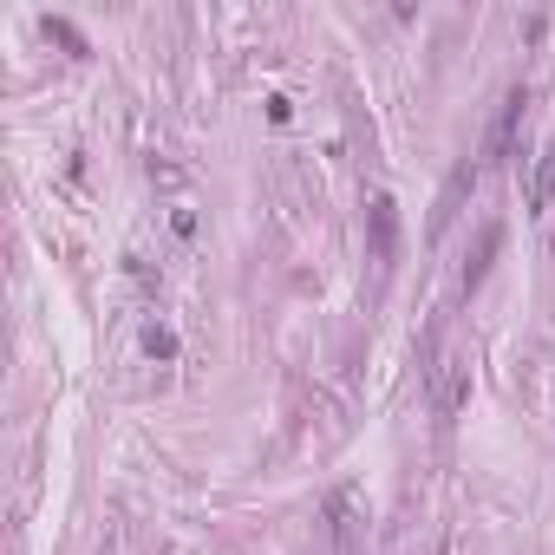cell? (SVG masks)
<instances>
[{"mask_svg": "<svg viewBox=\"0 0 555 555\" xmlns=\"http://www.w3.org/2000/svg\"><path fill=\"white\" fill-rule=\"evenodd\" d=\"M144 353L151 360H177V334L170 327H144Z\"/></svg>", "mask_w": 555, "mask_h": 555, "instance_id": "7", "label": "cell"}, {"mask_svg": "<svg viewBox=\"0 0 555 555\" xmlns=\"http://www.w3.org/2000/svg\"><path fill=\"white\" fill-rule=\"evenodd\" d=\"M496 248H503V229L490 222V229L477 235V255L464 261V295H470V288H483V274H490V261H496Z\"/></svg>", "mask_w": 555, "mask_h": 555, "instance_id": "5", "label": "cell"}, {"mask_svg": "<svg viewBox=\"0 0 555 555\" xmlns=\"http://www.w3.org/2000/svg\"><path fill=\"white\" fill-rule=\"evenodd\" d=\"M366 222H373V261H379V274H386V268L399 261V209H392V196H373Z\"/></svg>", "mask_w": 555, "mask_h": 555, "instance_id": "4", "label": "cell"}, {"mask_svg": "<svg viewBox=\"0 0 555 555\" xmlns=\"http://www.w3.org/2000/svg\"><path fill=\"white\" fill-rule=\"evenodd\" d=\"M464 399H470V366H464L457 353H438V360H431V412H438V418H457Z\"/></svg>", "mask_w": 555, "mask_h": 555, "instance_id": "2", "label": "cell"}, {"mask_svg": "<svg viewBox=\"0 0 555 555\" xmlns=\"http://www.w3.org/2000/svg\"><path fill=\"white\" fill-rule=\"evenodd\" d=\"M522 112H529V92L516 86V92H503V105H496V118H490V131H483V151H477V170H490V164H503L509 151H516V131H522Z\"/></svg>", "mask_w": 555, "mask_h": 555, "instance_id": "1", "label": "cell"}, {"mask_svg": "<svg viewBox=\"0 0 555 555\" xmlns=\"http://www.w3.org/2000/svg\"><path fill=\"white\" fill-rule=\"evenodd\" d=\"M47 40H60L73 60H86V53H92V47H86V34H79L73 21H60V14H47Z\"/></svg>", "mask_w": 555, "mask_h": 555, "instance_id": "6", "label": "cell"}, {"mask_svg": "<svg viewBox=\"0 0 555 555\" xmlns=\"http://www.w3.org/2000/svg\"><path fill=\"white\" fill-rule=\"evenodd\" d=\"M522 209L542 222L555 209V144H535L529 151V170H522Z\"/></svg>", "mask_w": 555, "mask_h": 555, "instance_id": "3", "label": "cell"}]
</instances>
